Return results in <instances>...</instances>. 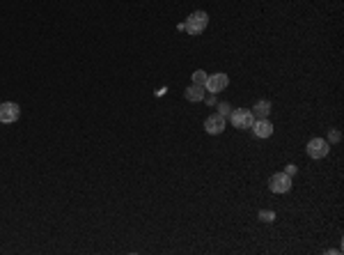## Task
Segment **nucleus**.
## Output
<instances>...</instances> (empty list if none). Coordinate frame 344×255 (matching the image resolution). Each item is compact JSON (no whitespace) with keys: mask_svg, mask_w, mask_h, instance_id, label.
Instances as JSON below:
<instances>
[{"mask_svg":"<svg viewBox=\"0 0 344 255\" xmlns=\"http://www.w3.org/2000/svg\"><path fill=\"white\" fill-rule=\"evenodd\" d=\"M19 115H21L19 104H14V101L0 104V124H12V122L19 120Z\"/></svg>","mask_w":344,"mask_h":255,"instance_id":"obj_5","label":"nucleus"},{"mask_svg":"<svg viewBox=\"0 0 344 255\" xmlns=\"http://www.w3.org/2000/svg\"><path fill=\"white\" fill-rule=\"evenodd\" d=\"M229 122L236 126V129H250L255 122V115L250 108H234L229 113Z\"/></svg>","mask_w":344,"mask_h":255,"instance_id":"obj_2","label":"nucleus"},{"mask_svg":"<svg viewBox=\"0 0 344 255\" xmlns=\"http://www.w3.org/2000/svg\"><path fill=\"white\" fill-rule=\"evenodd\" d=\"M339 138H342V136H339V131L333 129V131H330V136H328V143H339Z\"/></svg>","mask_w":344,"mask_h":255,"instance_id":"obj_14","label":"nucleus"},{"mask_svg":"<svg viewBox=\"0 0 344 255\" xmlns=\"http://www.w3.org/2000/svg\"><path fill=\"white\" fill-rule=\"evenodd\" d=\"M218 113H220V115H229V113H232V108H229V104H227V101H223V104H220V106H218Z\"/></svg>","mask_w":344,"mask_h":255,"instance_id":"obj_13","label":"nucleus"},{"mask_svg":"<svg viewBox=\"0 0 344 255\" xmlns=\"http://www.w3.org/2000/svg\"><path fill=\"white\" fill-rule=\"evenodd\" d=\"M285 173L289 175V177H294V175H296V166H294V164H289V166H287V168H285Z\"/></svg>","mask_w":344,"mask_h":255,"instance_id":"obj_15","label":"nucleus"},{"mask_svg":"<svg viewBox=\"0 0 344 255\" xmlns=\"http://www.w3.org/2000/svg\"><path fill=\"white\" fill-rule=\"evenodd\" d=\"M207 76H209L207 72L197 69V72H193V83H195V85H204V83H207Z\"/></svg>","mask_w":344,"mask_h":255,"instance_id":"obj_11","label":"nucleus"},{"mask_svg":"<svg viewBox=\"0 0 344 255\" xmlns=\"http://www.w3.org/2000/svg\"><path fill=\"white\" fill-rule=\"evenodd\" d=\"M271 101L268 99H259V101H255V106L250 108V111H253V115L257 117V120H266L268 115H271Z\"/></svg>","mask_w":344,"mask_h":255,"instance_id":"obj_9","label":"nucleus"},{"mask_svg":"<svg viewBox=\"0 0 344 255\" xmlns=\"http://www.w3.org/2000/svg\"><path fill=\"white\" fill-rule=\"evenodd\" d=\"M227 85H229L227 74L218 72V74H211V76H207L204 90H207V92H211V94H218V92H220V90H225Z\"/></svg>","mask_w":344,"mask_h":255,"instance_id":"obj_6","label":"nucleus"},{"mask_svg":"<svg viewBox=\"0 0 344 255\" xmlns=\"http://www.w3.org/2000/svg\"><path fill=\"white\" fill-rule=\"evenodd\" d=\"M305 149H307V156H312V159H326L330 152V143L324 138H312Z\"/></svg>","mask_w":344,"mask_h":255,"instance_id":"obj_4","label":"nucleus"},{"mask_svg":"<svg viewBox=\"0 0 344 255\" xmlns=\"http://www.w3.org/2000/svg\"><path fill=\"white\" fill-rule=\"evenodd\" d=\"M207 25H209V14L200 10V12H193V14L188 16L186 23H184V30H186L188 35H200Z\"/></svg>","mask_w":344,"mask_h":255,"instance_id":"obj_1","label":"nucleus"},{"mask_svg":"<svg viewBox=\"0 0 344 255\" xmlns=\"http://www.w3.org/2000/svg\"><path fill=\"white\" fill-rule=\"evenodd\" d=\"M259 221H264V223L276 221V212H271V209H262V212H259Z\"/></svg>","mask_w":344,"mask_h":255,"instance_id":"obj_12","label":"nucleus"},{"mask_svg":"<svg viewBox=\"0 0 344 255\" xmlns=\"http://www.w3.org/2000/svg\"><path fill=\"white\" fill-rule=\"evenodd\" d=\"M204 131L211 136H218L225 131V117L220 115V113H214V115H209L204 120Z\"/></svg>","mask_w":344,"mask_h":255,"instance_id":"obj_7","label":"nucleus"},{"mask_svg":"<svg viewBox=\"0 0 344 255\" xmlns=\"http://www.w3.org/2000/svg\"><path fill=\"white\" fill-rule=\"evenodd\" d=\"M250 129H253V134L257 136V138H271V136H273V129H276V126H273L271 122H268V117H266V120L253 122V126H250Z\"/></svg>","mask_w":344,"mask_h":255,"instance_id":"obj_8","label":"nucleus"},{"mask_svg":"<svg viewBox=\"0 0 344 255\" xmlns=\"http://www.w3.org/2000/svg\"><path fill=\"white\" fill-rule=\"evenodd\" d=\"M292 177L287 173H276L271 175V179H268V188H271L273 193H289L292 191Z\"/></svg>","mask_w":344,"mask_h":255,"instance_id":"obj_3","label":"nucleus"},{"mask_svg":"<svg viewBox=\"0 0 344 255\" xmlns=\"http://www.w3.org/2000/svg\"><path fill=\"white\" fill-rule=\"evenodd\" d=\"M184 97H186L188 101H193V104H195V101H202L204 99V85H195V83H193V85H188L186 90H184Z\"/></svg>","mask_w":344,"mask_h":255,"instance_id":"obj_10","label":"nucleus"}]
</instances>
